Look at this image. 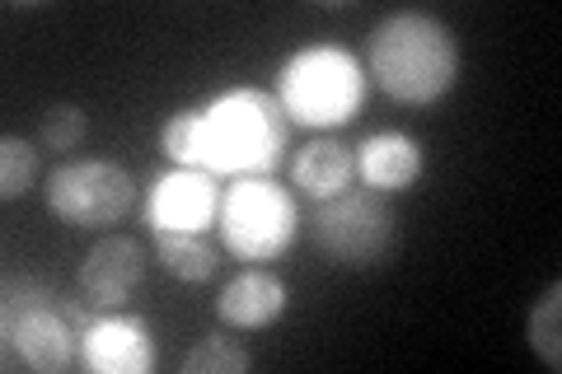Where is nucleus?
Returning a JSON list of instances; mask_svg holds the SVG:
<instances>
[{
	"label": "nucleus",
	"mask_w": 562,
	"mask_h": 374,
	"mask_svg": "<svg viewBox=\"0 0 562 374\" xmlns=\"http://www.w3.org/2000/svg\"><path fill=\"white\" fill-rule=\"evenodd\" d=\"M146 248H140L132 235H103L80 262V295L99 309H122L127 299L140 291L146 281Z\"/></svg>",
	"instance_id": "1a4fd4ad"
},
{
	"label": "nucleus",
	"mask_w": 562,
	"mask_h": 374,
	"mask_svg": "<svg viewBox=\"0 0 562 374\" xmlns=\"http://www.w3.org/2000/svg\"><path fill=\"white\" fill-rule=\"evenodd\" d=\"M47 211L70 229L122 225L136 211V178L113 159H66L47 173Z\"/></svg>",
	"instance_id": "423d86ee"
},
{
	"label": "nucleus",
	"mask_w": 562,
	"mask_h": 374,
	"mask_svg": "<svg viewBox=\"0 0 562 374\" xmlns=\"http://www.w3.org/2000/svg\"><path fill=\"white\" fill-rule=\"evenodd\" d=\"M366 76L394 103L431 109L460 80V43L446 20L427 10H394L366 38Z\"/></svg>",
	"instance_id": "f03ea898"
},
{
	"label": "nucleus",
	"mask_w": 562,
	"mask_h": 374,
	"mask_svg": "<svg viewBox=\"0 0 562 374\" xmlns=\"http://www.w3.org/2000/svg\"><path fill=\"white\" fill-rule=\"evenodd\" d=\"M530 351L543 361V370H562V281L535 299L530 309Z\"/></svg>",
	"instance_id": "dca6fc26"
},
{
	"label": "nucleus",
	"mask_w": 562,
	"mask_h": 374,
	"mask_svg": "<svg viewBox=\"0 0 562 374\" xmlns=\"http://www.w3.org/2000/svg\"><path fill=\"white\" fill-rule=\"evenodd\" d=\"M314 243L324 248L328 262L347 267V272H366V267H380L398 248V225H394L380 192L351 188L342 197L319 202Z\"/></svg>",
	"instance_id": "0eeeda50"
},
{
	"label": "nucleus",
	"mask_w": 562,
	"mask_h": 374,
	"mask_svg": "<svg viewBox=\"0 0 562 374\" xmlns=\"http://www.w3.org/2000/svg\"><path fill=\"white\" fill-rule=\"evenodd\" d=\"M85 132H90V117H85V109H76V103H52V109L43 113L38 146L52 150V155H66V150L80 146Z\"/></svg>",
	"instance_id": "a211bd4d"
},
{
	"label": "nucleus",
	"mask_w": 562,
	"mask_h": 374,
	"mask_svg": "<svg viewBox=\"0 0 562 374\" xmlns=\"http://www.w3.org/2000/svg\"><path fill=\"white\" fill-rule=\"evenodd\" d=\"M422 146L408 132H375L361 140L357 150V178L371 192H408L417 178H422Z\"/></svg>",
	"instance_id": "f8f14e48"
},
{
	"label": "nucleus",
	"mask_w": 562,
	"mask_h": 374,
	"mask_svg": "<svg viewBox=\"0 0 562 374\" xmlns=\"http://www.w3.org/2000/svg\"><path fill=\"white\" fill-rule=\"evenodd\" d=\"M38 146H29L24 136H5L0 140V202H20L24 192H33L38 183Z\"/></svg>",
	"instance_id": "f3484780"
},
{
	"label": "nucleus",
	"mask_w": 562,
	"mask_h": 374,
	"mask_svg": "<svg viewBox=\"0 0 562 374\" xmlns=\"http://www.w3.org/2000/svg\"><path fill=\"white\" fill-rule=\"evenodd\" d=\"M80 361L94 374H150L155 337L136 314H109L80 328Z\"/></svg>",
	"instance_id": "9d476101"
},
{
	"label": "nucleus",
	"mask_w": 562,
	"mask_h": 374,
	"mask_svg": "<svg viewBox=\"0 0 562 374\" xmlns=\"http://www.w3.org/2000/svg\"><path fill=\"white\" fill-rule=\"evenodd\" d=\"M351 183H357V155L333 136H314L291 159V188H301L310 202L342 197V192H351Z\"/></svg>",
	"instance_id": "ddd939ff"
},
{
	"label": "nucleus",
	"mask_w": 562,
	"mask_h": 374,
	"mask_svg": "<svg viewBox=\"0 0 562 374\" xmlns=\"http://www.w3.org/2000/svg\"><path fill=\"white\" fill-rule=\"evenodd\" d=\"M366 66L351 57L338 43H314L301 47L295 57L281 66L277 76V103L286 109L291 127H310V132H328L342 127L361 113L366 103Z\"/></svg>",
	"instance_id": "7ed1b4c3"
},
{
	"label": "nucleus",
	"mask_w": 562,
	"mask_h": 374,
	"mask_svg": "<svg viewBox=\"0 0 562 374\" xmlns=\"http://www.w3.org/2000/svg\"><path fill=\"white\" fill-rule=\"evenodd\" d=\"M291 140V117L272 89H225L206 109H179L160 127V150L179 169L211 178H268Z\"/></svg>",
	"instance_id": "f257e3e1"
},
{
	"label": "nucleus",
	"mask_w": 562,
	"mask_h": 374,
	"mask_svg": "<svg viewBox=\"0 0 562 374\" xmlns=\"http://www.w3.org/2000/svg\"><path fill=\"white\" fill-rule=\"evenodd\" d=\"M221 183L202 169H173L160 173L146 197L150 235H202L221 216Z\"/></svg>",
	"instance_id": "6e6552de"
},
{
	"label": "nucleus",
	"mask_w": 562,
	"mask_h": 374,
	"mask_svg": "<svg viewBox=\"0 0 562 374\" xmlns=\"http://www.w3.org/2000/svg\"><path fill=\"white\" fill-rule=\"evenodd\" d=\"M155 258H160L165 272L173 281H183V286H206V281L221 272L216 248L202 235H155Z\"/></svg>",
	"instance_id": "4468645a"
},
{
	"label": "nucleus",
	"mask_w": 562,
	"mask_h": 374,
	"mask_svg": "<svg viewBox=\"0 0 562 374\" xmlns=\"http://www.w3.org/2000/svg\"><path fill=\"white\" fill-rule=\"evenodd\" d=\"M221 239L244 262H272L301 235V206L272 178H235L221 192Z\"/></svg>",
	"instance_id": "39448f33"
},
{
	"label": "nucleus",
	"mask_w": 562,
	"mask_h": 374,
	"mask_svg": "<svg viewBox=\"0 0 562 374\" xmlns=\"http://www.w3.org/2000/svg\"><path fill=\"white\" fill-rule=\"evenodd\" d=\"M61 295L29 276H5V305H0V332H5V370L14 361L38 370V374H61L80 361V332L70 309L57 305Z\"/></svg>",
	"instance_id": "20e7f679"
},
{
	"label": "nucleus",
	"mask_w": 562,
	"mask_h": 374,
	"mask_svg": "<svg viewBox=\"0 0 562 374\" xmlns=\"http://www.w3.org/2000/svg\"><path fill=\"white\" fill-rule=\"evenodd\" d=\"M286 305H291L286 281L268 272V267H249L235 281H225V291L216 295V318L235 332H262L286 314Z\"/></svg>",
	"instance_id": "9b49d317"
},
{
	"label": "nucleus",
	"mask_w": 562,
	"mask_h": 374,
	"mask_svg": "<svg viewBox=\"0 0 562 374\" xmlns=\"http://www.w3.org/2000/svg\"><path fill=\"white\" fill-rule=\"evenodd\" d=\"M254 370V355L249 347L231 332H206L198 347L183 355V374H249Z\"/></svg>",
	"instance_id": "2eb2a0df"
}]
</instances>
